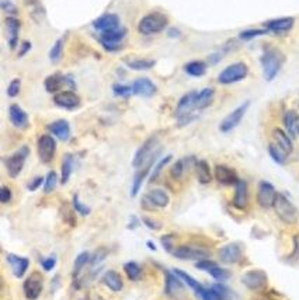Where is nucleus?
<instances>
[{"mask_svg":"<svg viewBox=\"0 0 299 300\" xmlns=\"http://www.w3.org/2000/svg\"><path fill=\"white\" fill-rule=\"evenodd\" d=\"M261 68H263V76L267 82H272L277 78L285 62V55L277 48L268 46L265 48L261 55Z\"/></svg>","mask_w":299,"mask_h":300,"instance_id":"f257e3e1","label":"nucleus"},{"mask_svg":"<svg viewBox=\"0 0 299 300\" xmlns=\"http://www.w3.org/2000/svg\"><path fill=\"white\" fill-rule=\"evenodd\" d=\"M167 24H169L167 16L160 12H153V13L143 16L141 18V22L138 24V31L142 36H153V34L162 32L167 27Z\"/></svg>","mask_w":299,"mask_h":300,"instance_id":"f03ea898","label":"nucleus"},{"mask_svg":"<svg viewBox=\"0 0 299 300\" xmlns=\"http://www.w3.org/2000/svg\"><path fill=\"white\" fill-rule=\"evenodd\" d=\"M272 208L278 218L286 224H292L298 220V209L284 194H277V198H275Z\"/></svg>","mask_w":299,"mask_h":300,"instance_id":"7ed1b4c3","label":"nucleus"},{"mask_svg":"<svg viewBox=\"0 0 299 300\" xmlns=\"http://www.w3.org/2000/svg\"><path fill=\"white\" fill-rule=\"evenodd\" d=\"M249 74V68L243 62H236L226 66L223 70L218 74V82L221 84H233L237 82H242Z\"/></svg>","mask_w":299,"mask_h":300,"instance_id":"20e7f679","label":"nucleus"},{"mask_svg":"<svg viewBox=\"0 0 299 300\" xmlns=\"http://www.w3.org/2000/svg\"><path fill=\"white\" fill-rule=\"evenodd\" d=\"M29 146H22L20 149L16 150L13 154H10L9 158H5L6 170H8V174L12 178H16V177L20 176V172L24 168V164H26V160L29 158Z\"/></svg>","mask_w":299,"mask_h":300,"instance_id":"39448f33","label":"nucleus"},{"mask_svg":"<svg viewBox=\"0 0 299 300\" xmlns=\"http://www.w3.org/2000/svg\"><path fill=\"white\" fill-rule=\"evenodd\" d=\"M127 28L120 27L114 31H108V32H103L100 34V44L103 45V48L108 52H117L122 48V41L127 36Z\"/></svg>","mask_w":299,"mask_h":300,"instance_id":"423d86ee","label":"nucleus"},{"mask_svg":"<svg viewBox=\"0 0 299 300\" xmlns=\"http://www.w3.org/2000/svg\"><path fill=\"white\" fill-rule=\"evenodd\" d=\"M249 107L250 101H244L239 107L235 108L230 114L226 115V116L222 120L221 124H219V130H221L222 134H229V132H232V130L242 122L243 116L246 115Z\"/></svg>","mask_w":299,"mask_h":300,"instance_id":"0eeeda50","label":"nucleus"},{"mask_svg":"<svg viewBox=\"0 0 299 300\" xmlns=\"http://www.w3.org/2000/svg\"><path fill=\"white\" fill-rule=\"evenodd\" d=\"M157 144V138L156 136H152L149 138L146 142L143 143L142 146L139 149L136 150L135 156H134V160H132V166L135 168H141L146 163H149L152 160H155V153L153 150L156 148Z\"/></svg>","mask_w":299,"mask_h":300,"instance_id":"6e6552de","label":"nucleus"},{"mask_svg":"<svg viewBox=\"0 0 299 300\" xmlns=\"http://www.w3.org/2000/svg\"><path fill=\"white\" fill-rule=\"evenodd\" d=\"M171 254L176 258L188 260V261H201V260H207L211 256L208 250L195 247V246H180V247H176Z\"/></svg>","mask_w":299,"mask_h":300,"instance_id":"1a4fd4ad","label":"nucleus"},{"mask_svg":"<svg viewBox=\"0 0 299 300\" xmlns=\"http://www.w3.org/2000/svg\"><path fill=\"white\" fill-rule=\"evenodd\" d=\"M37 149H38V156L40 160L48 164L51 163L54 158H55V152H57V140L54 139L52 135H43L38 139V144H37Z\"/></svg>","mask_w":299,"mask_h":300,"instance_id":"9d476101","label":"nucleus"},{"mask_svg":"<svg viewBox=\"0 0 299 300\" xmlns=\"http://www.w3.org/2000/svg\"><path fill=\"white\" fill-rule=\"evenodd\" d=\"M277 191L274 186L268 182V181H261L258 184V190H257V202L258 205L264 209H270L274 206V202L277 198Z\"/></svg>","mask_w":299,"mask_h":300,"instance_id":"9b49d317","label":"nucleus"},{"mask_svg":"<svg viewBox=\"0 0 299 300\" xmlns=\"http://www.w3.org/2000/svg\"><path fill=\"white\" fill-rule=\"evenodd\" d=\"M44 288V279L41 276L40 272H34L31 274L29 278L24 280V285H23V290L24 294L29 300H37L40 298V294L43 293Z\"/></svg>","mask_w":299,"mask_h":300,"instance_id":"f8f14e48","label":"nucleus"},{"mask_svg":"<svg viewBox=\"0 0 299 300\" xmlns=\"http://www.w3.org/2000/svg\"><path fill=\"white\" fill-rule=\"evenodd\" d=\"M44 86H45V90L48 93L57 94L59 93V90L64 86H71L72 90H75V82H73L71 76H64L61 73H54V74H51L45 79Z\"/></svg>","mask_w":299,"mask_h":300,"instance_id":"ddd939ff","label":"nucleus"},{"mask_svg":"<svg viewBox=\"0 0 299 300\" xmlns=\"http://www.w3.org/2000/svg\"><path fill=\"white\" fill-rule=\"evenodd\" d=\"M170 202V198L169 195L164 192L163 190H152L149 192L145 195V198L142 200L143 206H146L148 209H163L169 205Z\"/></svg>","mask_w":299,"mask_h":300,"instance_id":"4468645a","label":"nucleus"},{"mask_svg":"<svg viewBox=\"0 0 299 300\" xmlns=\"http://www.w3.org/2000/svg\"><path fill=\"white\" fill-rule=\"evenodd\" d=\"M166 294L171 299H181L185 294L184 282L174 272L166 271Z\"/></svg>","mask_w":299,"mask_h":300,"instance_id":"2eb2a0df","label":"nucleus"},{"mask_svg":"<svg viewBox=\"0 0 299 300\" xmlns=\"http://www.w3.org/2000/svg\"><path fill=\"white\" fill-rule=\"evenodd\" d=\"M120 27H121L120 17L114 14V13H107V14L100 16L93 22V28L99 31L100 34L108 32V31H114V30H118Z\"/></svg>","mask_w":299,"mask_h":300,"instance_id":"dca6fc26","label":"nucleus"},{"mask_svg":"<svg viewBox=\"0 0 299 300\" xmlns=\"http://www.w3.org/2000/svg\"><path fill=\"white\" fill-rule=\"evenodd\" d=\"M5 27H6V36H8L9 48L10 50H16L19 45V34L22 30V22L13 17V16H8L5 20Z\"/></svg>","mask_w":299,"mask_h":300,"instance_id":"f3484780","label":"nucleus"},{"mask_svg":"<svg viewBox=\"0 0 299 300\" xmlns=\"http://www.w3.org/2000/svg\"><path fill=\"white\" fill-rule=\"evenodd\" d=\"M218 256H219V260L225 264H236L240 261L243 256L242 246L239 243L226 244L219 250Z\"/></svg>","mask_w":299,"mask_h":300,"instance_id":"a211bd4d","label":"nucleus"},{"mask_svg":"<svg viewBox=\"0 0 299 300\" xmlns=\"http://www.w3.org/2000/svg\"><path fill=\"white\" fill-rule=\"evenodd\" d=\"M295 24V18L293 17H281V18H274V20H268L263 24V27L268 32H274V34H284L293 28Z\"/></svg>","mask_w":299,"mask_h":300,"instance_id":"6ab92c4d","label":"nucleus"},{"mask_svg":"<svg viewBox=\"0 0 299 300\" xmlns=\"http://www.w3.org/2000/svg\"><path fill=\"white\" fill-rule=\"evenodd\" d=\"M243 285L247 286L251 290H258L263 289L267 285V275L265 272L260 270H253V271L246 272L242 278Z\"/></svg>","mask_w":299,"mask_h":300,"instance_id":"aec40b11","label":"nucleus"},{"mask_svg":"<svg viewBox=\"0 0 299 300\" xmlns=\"http://www.w3.org/2000/svg\"><path fill=\"white\" fill-rule=\"evenodd\" d=\"M54 102L58 107L64 108V110H75L80 106V97L72 90L66 92H59L54 97Z\"/></svg>","mask_w":299,"mask_h":300,"instance_id":"412c9836","label":"nucleus"},{"mask_svg":"<svg viewBox=\"0 0 299 300\" xmlns=\"http://www.w3.org/2000/svg\"><path fill=\"white\" fill-rule=\"evenodd\" d=\"M198 298L201 300H229L230 298V290L226 286L216 284L211 288H205L202 292L199 293Z\"/></svg>","mask_w":299,"mask_h":300,"instance_id":"4be33fe9","label":"nucleus"},{"mask_svg":"<svg viewBox=\"0 0 299 300\" xmlns=\"http://www.w3.org/2000/svg\"><path fill=\"white\" fill-rule=\"evenodd\" d=\"M132 93L141 97H153L157 93V87L150 79L139 78L132 83Z\"/></svg>","mask_w":299,"mask_h":300,"instance_id":"5701e85b","label":"nucleus"},{"mask_svg":"<svg viewBox=\"0 0 299 300\" xmlns=\"http://www.w3.org/2000/svg\"><path fill=\"white\" fill-rule=\"evenodd\" d=\"M215 180L222 186H236L239 177L233 168H230L228 166L218 164L215 167Z\"/></svg>","mask_w":299,"mask_h":300,"instance_id":"b1692460","label":"nucleus"},{"mask_svg":"<svg viewBox=\"0 0 299 300\" xmlns=\"http://www.w3.org/2000/svg\"><path fill=\"white\" fill-rule=\"evenodd\" d=\"M9 265H10V270L13 272L16 278H23L26 275V272L29 270L30 266V260L26 257H19L16 254H8L6 256Z\"/></svg>","mask_w":299,"mask_h":300,"instance_id":"393cba45","label":"nucleus"},{"mask_svg":"<svg viewBox=\"0 0 299 300\" xmlns=\"http://www.w3.org/2000/svg\"><path fill=\"white\" fill-rule=\"evenodd\" d=\"M9 116H10V121H12V124L15 125L16 128L27 129L30 126L29 115L17 104H12L9 107Z\"/></svg>","mask_w":299,"mask_h":300,"instance_id":"a878e982","label":"nucleus"},{"mask_svg":"<svg viewBox=\"0 0 299 300\" xmlns=\"http://www.w3.org/2000/svg\"><path fill=\"white\" fill-rule=\"evenodd\" d=\"M249 204V188L244 180H239L235 186V196H233V206L237 209H246Z\"/></svg>","mask_w":299,"mask_h":300,"instance_id":"bb28decb","label":"nucleus"},{"mask_svg":"<svg viewBox=\"0 0 299 300\" xmlns=\"http://www.w3.org/2000/svg\"><path fill=\"white\" fill-rule=\"evenodd\" d=\"M272 139L274 143L277 144L279 149H282L289 156L293 150V144H292V138L285 130H282L281 128L272 129Z\"/></svg>","mask_w":299,"mask_h":300,"instance_id":"cd10ccee","label":"nucleus"},{"mask_svg":"<svg viewBox=\"0 0 299 300\" xmlns=\"http://www.w3.org/2000/svg\"><path fill=\"white\" fill-rule=\"evenodd\" d=\"M48 129L59 140H68L71 138V124L66 120H58V121L51 122L48 125Z\"/></svg>","mask_w":299,"mask_h":300,"instance_id":"c85d7f7f","label":"nucleus"},{"mask_svg":"<svg viewBox=\"0 0 299 300\" xmlns=\"http://www.w3.org/2000/svg\"><path fill=\"white\" fill-rule=\"evenodd\" d=\"M153 162H155V160L146 163L143 167H141V168L138 170L135 177H134V181H132V186H131V196H136V195H138V192H139V190H141V186H142L143 184V181L146 180V177L149 176V172H152V168H153Z\"/></svg>","mask_w":299,"mask_h":300,"instance_id":"c756f323","label":"nucleus"},{"mask_svg":"<svg viewBox=\"0 0 299 300\" xmlns=\"http://www.w3.org/2000/svg\"><path fill=\"white\" fill-rule=\"evenodd\" d=\"M214 98H215L214 88H211V87H205V88H202L201 92L197 93V101H195L197 110L201 111V110L208 108L212 102H214Z\"/></svg>","mask_w":299,"mask_h":300,"instance_id":"7c9ffc66","label":"nucleus"},{"mask_svg":"<svg viewBox=\"0 0 299 300\" xmlns=\"http://www.w3.org/2000/svg\"><path fill=\"white\" fill-rule=\"evenodd\" d=\"M195 174L197 178L201 184H209L212 181V172H211V167L205 160H198L195 162Z\"/></svg>","mask_w":299,"mask_h":300,"instance_id":"2f4dec72","label":"nucleus"},{"mask_svg":"<svg viewBox=\"0 0 299 300\" xmlns=\"http://www.w3.org/2000/svg\"><path fill=\"white\" fill-rule=\"evenodd\" d=\"M103 280L107 288H110L113 292H121L124 288V282H122L120 274L117 271H107L103 276Z\"/></svg>","mask_w":299,"mask_h":300,"instance_id":"473e14b6","label":"nucleus"},{"mask_svg":"<svg viewBox=\"0 0 299 300\" xmlns=\"http://www.w3.org/2000/svg\"><path fill=\"white\" fill-rule=\"evenodd\" d=\"M125 64L132 70H149L156 64V62L153 59L135 58V59H125Z\"/></svg>","mask_w":299,"mask_h":300,"instance_id":"72a5a7b5","label":"nucleus"},{"mask_svg":"<svg viewBox=\"0 0 299 300\" xmlns=\"http://www.w3.org/2000/svg\"><path fill=\"white\" fill-rule=\"evenodd\" d=\"M184 72L192 78H201L207 73V64L202 60H191L184 64Z\"/></svg>","mask_w":299,"mask_h":300,"instance_id":"f704fd0d","label":"nucleus"},{"mask_svg":"<svg viewBox=\"0 0 299 300\" xmlns=\"http://www.w3.org/2000/svg\"><path fill=\"white\" fill-rule=\"evenodd\" d=\"M173 272H174V274L177 275L178 278H180L181 280H183V282H184L185 285L188 286V288H191L192 290L195 292V294H197V296H198L199 293H201L202 290H204V289H205V286L201 285V284H199L197 279H194L192 276H190V275H188L187 272L181 271V270H174Z\"/></svg>","mask_w":299,"mask_h":300,"instance_id":"c9c22d12","label":"nucleus"},{"mask_svg":"<svg viewBox=\"0 0 299 300\" xmlns=\"http://www.w3.org/2000/svg\"><path fill=\"white\" fill-rule=\"evenodd\" d=\"M64 50H65V38H59L52 45L50 50V59L52 64H58L61 62V59L64 58Z\"/></svg>","mask_w":299,"mask_h":300,"instance_id":"e433bc0d","label":"nucleus"},{"mask_svg":"<svg viewBox=\"0 0 299 300\" xmlns=\"http://www.w3.org/2000/svg\"><path fill=\"white\" fill-rule=\"evenodd\" d=\"M26 4L29 8L31 17L37 22H40L45 16V10H44L43 4H41V0H26Z\"/></svg>","mask_w":299,"mask_h":300,"instance_id":"4c0bfd02","label":"nucleus"},{"mask_svg":"<svg viewBox=\"0 0 299 300\" xmlns=\"http://www.w3.org/2000/svg\"><path fill=\"white\" fill-rule=\"evenodd\" d=\"M72 170H73V156L72 154H66L62 162V170H61V182L66 184L72 176Z\"/></svg>","mask_w":299,"mask_h":300,"instance_id":"58836bf2","label":"nucleus"},{"mask_svg":"<svg viewBox=\"0 0 299 300\" xmlns=\"http://www.w3.org/2000/svg\"><path fill=\"white\" fill-rule=\"evenodd\" d=\"M90 258H92V256H90L89 251H83V252H80L78 257H76L75 265H73V276H75V278L82 272V270L85 268L86 265L90 262Z\"/></svg>","mask_w":299,"mask_h":300,"instance_id":"ea45409f","label":"nucleus"},{"mask_svg":"<svg viewBox=\"0 0 299 300\" xmlns=\"http://www.w3.org/2000/svg\"><path fill=\"white\" fill-rule=\"evenodd\" d=\"M268 154H270V158H272L277 164H285L286 158H288V154H286L282 149H279L275 143H270V144H268Z\"/></svg>","mask_w":299,"mask_h":300,"instance_id":"a19ab883","label":"nucleus"},{"mask_svg":"<svg viewBox=\"0 0 299 300\" xmlns=\"http://www.w3.org/2000/svg\"><path fill=\"white\" fill-rule=\"evenodd\" d=\"M124 271L127 274V276L131 280H139L142 276V268L141 265L136 264L134 261H129L127 264H124Z\"/></svg>","mask_w":299,"mask_h":300,"instance_id":"79ce46f5","label":"nucleus"},{"mask_svg":"<svg viewBox=\"0 0 299 300\" xmlns=\"http://www.w3.org/2000/svg\"><path fill=\"white\" fill-rule=\"evenodd\" d=\"M59 184V177L55 172H50L45 177V181H44V192L45 194H51Z\"/></svg>","mask_w":299,"mask_h":300,"instance_id":"37998d69","label":"nucleus"},{"mask_svg":"<svg viewBox=\"0 0 299 300\" xmlns=\"http://www.w3.org/2000/svg\"><path fill=\"white\" fill-rule=\"evenodd\" d=\"M295 118H296V112H295V111H286V112H285L284 115L285 129H286V134L291 136L292 139L296 138V135H295V129H293Z\"/></svg>","mask_w":299,"mask_h":300,"instance_id":"c03bdc74","label":"nucleus"},{"mask_svg":"<svg viewBox=\"0 0 299 300\" xmlns=\"http://www.w3.org/2000/svg\"><path fill=\"white\" fill-rule=\"evenodd\" d=\"M265 34H268V31L265 28H249L242 31V32L239 34V38L243 40V41H250V40H253V38L265 36Z\"/></svg>","mask_w":299,"mask_h":300,"instance_id":"a18cd8bd","label":"nucleus"},{"mask_svg":"<svg viewBox=\"0 0 299 300\" xmlns=\"http://www.w3.org/2000/svg\"><path fill=\"white\" fill-rule=\"evenodd\" d=\"M171 160V156L169 154V156H164L162 160H159L157 162V164L152 168V174H150V178L149 181L150 182H153V181H156V178L159 177V174L162 172V170H163L164 167H166V164H169Z\"/></svg>","mask_w":299,"mask_h":300,"instance_id":"49530a36","label":"nucleus"},{"mask_svg":"<svg viewBox=\"0 0 299 300\" xmlns=\"http://www.w3.org/2000/svg\"><path fill=\"white\" fill-rule=\"evenodd\" d=\"M208 274L212 276L216 280H219V282H223V280H226V279L230 278V272L228 270H225V268H222L219 265H215L212 270H209Z\"/></svg>","mask_w":299,"mask_h":300,"instance_id":"de8ad7c7","label":"nucleus"},{"mask_svg":"<svg viewBox=\"0 0 299 300\" xmlns=\"http://www.w3.org/2000/svg\"><path fill=\"white\" fill-rule=\"evenodd\" d=\"M0 8L8 16L17 17V14H19V8L12 0H0Z\"/></svg>","mask_w":299,"mask_h":300,"instance_id":"09e8293b","label":"nucleus"},{"mask_svg":"<svg viewBox=\"0 0 299 300\" xmlns=\"http://www.w3.org/2000/svg\"><path fill=\"white\" fill-rule=\"evenodd\" d=\"M184 168H185L184 160H177L174 164L171 166L170 168L171 177H173L174 180H180L181 177H183V174H184Z\"/></svg>","mask_w":299,"mask_h":300,"instance_id":"8fccbe9b","label":"nucleus"},{"mask_svg":"<svg viewBox=\"0 0 299 300\" xmlns=\"http://www.w3.org/2000/svg\"><path fill=\"white\" fill-rule=\"evenodd\" d=\"M113 92L117 97H129L132 93V86H125V84H120L117 83L113 86Z\"/></svg>","mask_w":299,"mask_h":300,"instance_id":"3c124183","label":"nucleus"},{"mask_svg":"<svg viewBox=\"0 0 299 300\" xmlns=\"http://www.w3.org/2000/svg\"><path fill=\"white\" fill-rule=\"evenodd\" d=\"M20 90H22V80H12L8 87V96L10 98H15V97H17V96L20 94Z\"/></svg>","mask_w":299,"mask_h":300,"instance_id":"603ef678","label":"nucleus"},{"mask_svg":"<svg viewBox=\"0 0 299 300\" xmlns=\"http://www.w3.org/2000/svg\"><path fill=\"white\" fill-rule=\"evenodd\" d=\"M73 206H75V209H76V212H79L80 214H83V216H87V214H90V208L83 205V204L80 202V200H79L78 195L73 196Z\"/></svg>","mask_w":299,"mask_h":300,"instance_id":"864d4df0","label":"nucleus"},{"mask_svg":"<svg viewBox=\"0 0 299 300\" xmlns=\"http://www.w3.org/2000/svg\"><path fill=\"white\" fill-rule=\"evenodd\" d=\"M13 198V194L10 191V188L6 186H3L0 188V200H2V204H9L10 200Z\"/></svg>","mask_w":299,"mask_h":300,"instance_id":"5fc2aeb1","label":"nucleus"},{"mask_svg":"<svg viewBox=\"0 0 299 300\" xmlns=\"http://www.w3.org/2000/svg\"><path fill=\"white\" fill-rule=\"evenodd\" d=\"M215 265H218L214 261H209V260H201V261H197V265H195V268L197 270H201V271H209V270H212Z\"/></svg>","mask_w":299,"mask_h":300,"instance_id":"6e6d98bb","label":"nucleus"},{"mask_svg":"<svg viewBox=\"0 0 299 300\" xmlns=\"http://www.w3.org/2000/svg\"><path fill=\"white\" fill-rule=\"evenodd\" d=\"M44 181H45V178H43V177H34V178H31L29 184H27L29 191H37L40 186H44Z\"/></svg>","mask_w":299,"mask_h":300,"instance_id":"4d7b16f0","label":"nucleus"},{"mask_svg":"<svg viewBox=\"0 0 299 300\" xmlns=\"http://www.w3.org/2000/svg\"><path fill=\"white\" fill-rule=\"evenodd\" d=\"M41 265H43V268L45 270V271H51V270H54V266L57 265V258L55 257L45 258V260H43Z\"/></svg>","mask_w":299,"mask_h":300,"instance_id":"13d9d810","label":"nucleus"},{"mask_svg":"<svg viewBox=\"0 0 299 300\" xmlns=\"http://www.w3.org/2000/svg\"><path fill=\"white\" fill-rule=\"evenodd\" d=\"M143 223L149 228V229H153V230H157L162 228V224H160V222L155 220V219H150V218H143L142 219Z\"/></svg>","mask_w":299,"mask_h":300,"instance_id":"bf43d9fd","label":"nucleus"},{"mask_svg":"<svg viewBox=\"0 0 299 300\" xmlns=\"http://www.w3.org/2000/svg\"><path fill=\"white\" fill-rule=\"evenodd\" d=\"M30 50H31V42H30V41H24V42L22 44V48L19 50V58L26 56V55L29 54Z\"/></svg>","mask_w":299,"mask_h":300,"instance_id":"052dcab7","label":"nucleus"},{"mask_svg":"<svg viewBox=\"0 0 299 300\" xmlns=\"http://www.w3.org/2000/svg\"><path fill=\"white\" fill-rule=\"evenodd\" d=\"M167 36H171V38H178V36H181V32H180L177 28H169V31H167Z\"/></svg>","mask_w":299,"mask_h":300,"instance_id":"680f3d73","label":"nucleus"},{"mask_svg":"<svg viewBox=\"0 0 299 300\" xmlns=\"http://www.w3.org/2000/svg\"><path fill=\"white\" fill-rule=\"evenodd\" d=\"M293 129H295V135L299 136V115L295 118V124H293Z\"/></svg>","mask_w":299,"mask_h":300,"instance_id":"e2e57ef3","label":"nucleus"},{"mask_svg":"<svg viewBox=\"0 0 299 300\" xmlns=\"http://www.w3.org/2000/svg\"><path fill=\"white\" fill-rule=\"evenodd\" d=\"M148 246H149L150 248H152V250H155V246H153V244H152V242H148Z\"/></svg>","mask_w":299,"mask_h":300,"instance_id":"0e129e2a","label":"nucleus"}]
</instances>
